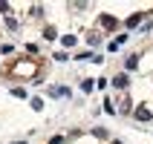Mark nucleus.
I'll list each match as a JSON object with an SVG mask.
<instances>
[{
    "label": "nucleus",
    "mask_w": 153,
    "mask_h": 144,
    "mask_svg": "<svg viewBox=\"0 0 153 144\" xmlns=\"http://www.w3.org/2000/svg\"><path fill=\"white\" fill-rule=\"evenodd\" d=\"M98 23H101L104 29H107V32H113V29L119 26V20H116V17H113V15H101V17H98Z\"/></svg>",
    "instance_id": "2"
},
{
    "label": "nucleus",
    "mask_w": 153,
    "mask_h": 144,
    "mask_svg": "<svg viewBox=\"0 0 153 144\" xmlns=\"http://www.w3.org/2000/svg\"><path fill=\"white\" fill-rule=\"evenodd\" d=\"M17 144H20V141H17Z\"/></svg>",
    "instance_id": "20"
},
{
    "label": "nucleus",
    "mask_w": 153,
    "mask_h": 144,
    "mask_svg": "<svg viewBox=\"0 0 153 144\" xmlns=\"http://www.w3.org/2000/svg\"><path fill=\"white\" fill-rule=\"evenodd\" d=\"M9 9H12L9 3H0V15H9Z\"/></svg>",
    "instance_id": "17"
},
{
    "label": "nucleus",
    "mask_w": 153,
    "mask_h": 144,
    "mask_svg": "<svg viewBox=\"0 0 153 144\" xmlns=\"http://www.w3.org/2000/svg\"><path fill=\"white\" fill-rule=\"evenodd\" d=\"M124 66H127V69H136V66H139V55H130V58H127V64H124Z\"/></svg>",
    "instance_id": "8"
},
{
    "label": "nucleus",
    "mask_w": 153,
    "mask_h": 144,
    "mask_svg": "<svg viewBox=\"0 0 153 144\" xmlns=\"http://www.w3.org/2000/svg\"><path fill=\"white\" fill-rule=\"evenodd\" d=\"M12 95H15V98H26V89H23V86H15V89H12Z\"/></svg>",
    "instance_id": "11"
},
{
    "label": "nucleus",
    "mask_w": 153,
    "mask_h": 144,
    "mask_svg": "<svg viewBox=\"0 0 153 144\" xmlns=\"http://www.w3.org/2000/svg\"><path fill=\"white\" fill-rule=\"evenodd\" d=\"M104 112H107V115H116V107H113V101H104Z\"/></svg>",
    "instance_id": "12"
},
{
    "label": "nucleus",
    "mask_w": 153,
    "mask_h": 144,
    "mask_svg": "<svg viewBox=\"0 0 153 144\" xmlns=\"http://www.w3.org/2000/svg\"><path fill=\"white\" fill-rule=\"evenodd\" d=\"M29 104H32V110H38V112L43 110V101H41V98H32V101H29Z\"/></svg>",
    "instance_id": "13"
},
{
    "label": "nucleus",
    "mask_w": 153,
    "mask_h": 144,
    "mask_svg": "<svg viewBox=\"0 0 153 144\" xmlns=\"http://www.w3.org/2000/svg\"><path fill=\"white\" fill-rule=\"evenodd\" d=\"M113 84L119 86V89H127V84H130V78H127V72H121V75H116V78H113Z\"/></svg>",
    "instance_id": "5"
},
{
    "label": "nucleus",
    "mask_w": 153,
    "mask_h": 144,
    "mask_svg": "<svg viewBox=\"0 0 153 144\" xmlns=\"http://www.w3.org/2000/svg\"><path fill=\"white\" fill-rule=\"evenodd\" d=\"M110 144H124V141H119V138H116V141H110Z\"/></svg>",
    "instance_id": "19"
},
{
    "label": "nucleus",
    "mask_w": 153,
    "mask_h": 144,
    "mask_svg": "<svg viewBox=\"0 0 153 144\" xmlns=\"http://www.w3.org/2000/svg\"><path fill=\"white\" fill-rule=\"evenodd\" d=\"M93 136H98V138H107V130H104V127H93Z\"/></svg>",
    "instance_id": "14"
},
{
    "label": "nucleus",
    "mask_w": 153,
    "mask_h": 144,
    "mask_svg": "<svg viewBox=\"0 0 153 144\" xmlns=\"http://www.w3.org/2000/svg\"><path fill=\"white\" fill-rule=\"evenodd\" d=\"M46 92H49L52 98H69V86H49Z\"/></svg>",
    "instance_id": "3"
},
{
    "label": "nucleus",
    "mask_w": 153,
    "mask_h": 144,
    "mask_svg": "<svg viewBox=\"0 0 153 144\" xmlns=\"http://www.w3.org/2000/svg\"><path fill=\"white\" fill-rule=\"evenodd\" d=\"M15 72H17V75H35V72H38V66H35L32 61H20V64L15 66Z\"/></svg>",
    "instance_id": "1"
},
{
    "label": "nucleus",
    "mask_w": 153,
    "mask_h": 144,
    "mask_svg": "<svg viewBox=\"0 0 153 144\" xmlns=\"http://www.w3.org/2000/svg\"><path fill=\"white\" fill-rule=\"evenodd\" d=\"M133 118H136V121H150L153 115H150L147 107H136V110H133Z\"/></svg>",
    "instance_id": "4"
},
{
    "label": "nucleus",
    "mask_w": 153,
    "mask_h": 144,
    "mask_svg": "<svg viewBox=\"0 0 153 144\" xmlns=\"http://www.w3.org/2000/svg\"><path fill=\"white\" fill-rule=\"evenodd\" d=\"M127 38H130V35H119L116 41H110V43H107V49H110V52H116V49L121 46V43H127Z\"/></svg>",
    "instance_id": "6"
},
{
    "label": "nucleus",
    "mask_w": 153,
    "mask_h": 144,
    "mask_svg": "<svg viewBox=\"0 0 153 144\" xmlns=\"http://www.w3.org/2000/svg\"><path fill=\"white\" fill-rule=\"evenodd\" d=\"M43 35H46V41H52V38H55L58 32H55V26H46V32H43Z\"/></svg>",
    "instance_id": "16"
},
{
    "label": "nucleus",
    "mask_w": 153,
    "mask_h": 144,
    "mask_svg": "<svg viewBox=\"0 0 153 144\" xmlns=\"http://www.w3.org/2000/svg\"><path fill=\"white\" fill-rule=\"evenodd\" d=\"M49 144H64V136H55V138H52Z\"/></svg>",
    "instance_id": "18"
},
{
    "label": "nucleus",
    "mask_w": 153,
    "mask_h": 144,
    "mask_svg": "<svg viewBox=\"0 0 153 144\" xmlns=\"http://www.w3.org/2000/svg\"><path fill=\"white\" fill-rule=\"evenodd\" d=\"M93 86H95L93 81H81V89H84V92H93Z\"/></svg>",
    "instance_id": "15"
},
{
    "label": "nucleus",
    "mask_w": 153,
    "mask_h": 144,
    "mask_svg": "<svg viewBox=\"0 0 153 144\" xmlns=\"http://www.w3.org/2000/svg\"><path fill=\"white\" fill-rule=\"evenodd\" d=\"M139 23H142V12H136V15H130L127 20H124V26H127V29H136Z\"/></svg>",
    "instance_id": "7"
},
{
    "label": "nucleus",
    "mask_w": 153,
    "mask_h": 144,
    "mask_svg": "<svg viewBox=\"0 0 153 144\" xmlns=\"http://www.w3.org/2000/svg\"><path fill=\"white\" fill-rule=\"evenodd\" d=\"M61 43H64V46H75V35H64Z\"/></svg>",
    "instance_id": "9"
},
{
    "label": "nucleus",
    "mask_w": 153,
    "mask_h": 144,
    "mask_svg": "<svg viewBox=\"0 0 153 144\" xmlns=\"http://www.w3.org/2000/svg\"><path fill=\"white\" fill-rule=\"evenodd\" d=\"M87 43H90V46H98L101 38H98V35H87Z\"/></svg>",
    "instance_id": "10"
}]
</instances>
